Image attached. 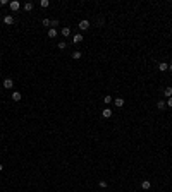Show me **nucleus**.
<instances>
[{
	"label": "nucleus",
	"mask_w": 172,
	"mask_h": 192,
	"mask_svg": "<svg viewBox=\"0 0 172 192\" xmlns=\"http://www.w3.org/2000/svg\"><path fill=\"white\" fill-rule=\"evenodd\" d=\"M9 7H10V10H12V12H17V10L21 9V4L17 2V0H12V2L9 4Z\"/></svg>",
	"instance_id": "nucleus-1"
},
{
	"label": "nucleus",
	"mask_w": 172,
	"mask_h": 192,
	"mask_svg": "<svg viewBox=\"0 0 172 192\" xmlns=\"http://www.w3.org/2000/svg\"><path fill=\"white\" fill-rule=\"evenodd\" d=\"M4 24H7V26L14 24V16H12V14H7V16H4Z\"/></svg>",
	"instance_id": "nucleus-2"
},
{
	"label": "nucleus",
	"mask_w": 172,
	"mask_h": 192,
	"mask_svg": "<svg viewBox=\"0 0 172 192\" xmlns=\"http://www.w3.org/2000/svg\"><path fill=\"white\" fill-rule=\"evenodd\" d=\"M88 28H90V21H86V19L79 21V29H81V31H86Z\"/></svg>",
	"instance_id": "nucleus-3"
},
{
	"label": "nucleus",
	"mask_w": 172,
	"mask_h": 192,
	"mask_svg": "<svg viewBox=\"0 0 172 192\" xmlns=\"http://www.w3.org/2000/svg\"><path fill=\"white\" fill-rule=\"evenodd\" d=\"M112 113H114L112 108H103V110H102V117H103V119H110Z\"/></svg>",
	"instance_id": "nucleus-4"
},
{
	"label": "nucleus",
	"mask_w": 172,
	"mask_h": 192,
	"mask_svg": "<svg viewBox=\"0 0 172 192\" xmlns=\"http://www.w3.org/2000/svg\"><path fill=\"white\" fill-rule=\"evenodd\" d=\"M2 86H4L5 89H10V88L14 86V81L10 77H7V79H4V84H2Z\"/></svg>",
	"instance_id": "nucleus-5"
},
{
	"label": "nucleus",
	"mask_w": 172,
	"mask_h": 192,
	"mask_svg": "<svg viewBox=\"0 0 172 192\" xmlns=\"http://www.w3.org/2000/svg\"><path fill=\"white\" fill-rule=\"evenodd\" d=\"M158 70H160V72H167V70H169V64H167V62H160V64H158Z\"/></svg>",
	"instance_id": "nucleus-6"
},
{
	"label": "nucleus",
	"mask_w": 172,
	"mask_h": 192,
	"mask_svg": "<svg viewBox=\"0 0 172 192\" xmlns=\"http://www.w3.org/2000/svg\"><path fill=\"white\" fill-rule=\"evenodd\" d=\"M10 98H12V101H21V98H22V94H21L19 91H14V93L10 94Z\"/></svg>",
	"instance_id": "nucleus-7"
},
{
	"label": "nucleus",
	"mask_w": 172,
	"mask_h": 192,
	"mask_svg": "<svg viewBox=\"0 0 172 192\" xmlns=\"http://www.w3.org/2000/svg\"><path fill=\"white\" fill-rule=\"evenodd\" d=\"M114 105L117 106V108H122V106H124V98H115L114 100Z\"/></svg>",
	"instance_id": "nucleus-8"
},
{
	"label": "nucleus",
	"mask_w": 172,
	"mask_h": 192,
	"mask_svg": "<svg viewBox=\"0 0 172 192\" xmlns=\"http://www.w3.org/2000/svg\"><path fill=\"white\" fill-rule=\"evenodd\" d=\"M150 187H152V182H150V180H143V182H141V189H143V190H148Z\"/></svg>",
	"instance_id": "nucleus-9"
},
{
	"label": "nucleus",
	"mask_w": 172,
	"mask_h": 192,
	"mask_svg": "<svg viewBox=\"0 0 172 192\" xmlns=\"http://www.w3.org/2000/svg\"><path fill=\"white\" fill-rule=\"evenodd\" d=\"M83 41V34H74L72 36V43L74 45H78V43H81Z\"/></svg>",
	"instance_id": "nucleus-10"
},
{
	"label": "nucleus",
	"mask_w": 172,
	"mask_h": 192,
	"mask_svg": "<svg viewBox=\"0 0 172 192\" xmlns=\"http://www.w3.org/2000/svg\"><path fill=\"white\" fill-rule=\"evenodd\" d=\"M157 108H158V110H165V108H167V103H165L164 100H160V101L157 103Z\"/></svg>",
	"instance_id": "nucleus-11"
},
{
	"label": "nucleus",
	"mask_w": 172,
	"mask_h": 192,
	"mask_svg": "<svg viewBox=\"0 0 172 192\" xmlns=\"http://www.w3.org/2000/svg\"><path fill=\"white\" fill-rule=\"evenodd\" d=\"M164 96H167V98H170V96H172V88L170 86H167L164 89Z\"/></svg>",
	"instance_id": "nucleus-12"
},
{
	"label": "nucleus",
	"mask_w": 172,
	"mask_h": 192,
	"mask_svg": "<svg viewBox=\"0 0 172 192\" xmlns=\"http://www.w3.org/2000/svg\"><path fill=\"white\" fill-rule=\"evenodd\" d=\"M81 57H83V53L79 52V50H76V52H72V58H74V60H79V58H81Z\"/></svg>",
	"instance_id": "nucleus-13"
},
{
	"label": "nucleus",
	"mask_w": 172,
	"mask_h": 192,
	"mask_svg": "<svg viewBox=\"0 0 172 192\" xmlns=\"http://www.w3.org/2000/svg\"><path fill=\"white\" fill-rule=\"evenodd\" d=\"M33 7H35L33 2H26V4H24V10H28V12H29V10H33Z\"/></svg>",
	"instance_id": "nucleus-14"
},
{
	"label": "nucleus",
	"mask_w": 172,
	"mask_h": 192,
	"mask_svg": "<svg viewBox=\"0 0 172 192\" xmlns=\"http://www.w3.org/2000/svg\"><path fill=\"white\" fill-rule=\"evenodd\" d=\"M55 36H57V29L50 28V29H48V38H55Z\"/></svg>",
	"instance_id": "nucleus-15"
},
{
	"label": "nucleus",
	"mask_w": 172,
	"mask_h": 192,
	"mask_svg": "<svg viewBox=\"0 0 172 192\" xmlns=\"http://www.w3.org/2000/svg\"><path fill=\"white\" fill-rule=\"evenodd\" d=\"M60 33H62V36H69V34H71V28H62Z\"/></svg>",
	"instance_id": "nucleus-16"
},
{
	"label": "nucleus",
	"mask_w": 172,
	"mask_h": 192,
	"mask_svg": "<svg viewBox=\"0 0 172 192\" xmlns=\"http://www.w3.org/2000/svg\"><path fill=\"white\" fill-rule=\"evenodd\" d=\"M66 46H67L66 41H59V50H66Z\"/></svg>",
	"instance_id": "nucleus-17"
},
{
	"label": "nucleus",
	"mask_w": 172,
	"mask_h": 192,
	"mask_svg": "<svg viewBox=\"0 0 172 192\" xmlns=\"http://www.w3.org/2000/svg\"><path fill=\"white\" fill-rule=\"evenodd\" d=\"M40 5H41L43 9H47V7L50 5V2H48V0H41V2H40Z\"/></svg>",
	"instance_id": "nucleus-18"
},
{
	"label": "nucleus",
	"mask_w": 172,
	"mask_h": 192,
	"mask_svg": "<svg viewBox=\"0 0 172 192\" xmlns=\"http://www.w3.org/2000/svg\"><path fill=\"white\" fill-rule=\"evenodd\" d=\"M112 100H114V98H112V96H108V94H107V96H103V101H105L107 105H108V103H112Z\"/></svg>",
	"instance_id": "nucleus-19"
},
{
	"label": "nucleus",
	"mask_w": 172,
	"mask_h": 192,
	"mask_svg": "<svg viewBox=\"0 0 172 192\" xmlns=\"http://www.w3.org/2000/svg\"><path fill=\"white\" fill-rule=\"evenodd\" d=\"M43 26H45V28L52 26V21H50V19H43Z\"/></svg>",
	"instance_id": "nucleus-20"
},
{
	"label": "nucleus",
	"mask_w": 172,
	"mask_h": 192,
	"mask_svg": "<svg viewBox=\"0 0 172 192\" xmlns=\"http://www.w3.org/2000/svg\"><path fill=\"white\" fill-rule=\"evenodd\" d=\"M57 26H59V21H57V19H53V21H52V28H53V29H57Z\"/></svg>",
	"instance_id": "nucleus-21"
},
{
	"label": "nucleus",
	"mask_w": 172,
	"mask_h": 192,
	"mask_svg": "<svg viewBox=\"0 0 172 192\" xmlns=\"http://www.w3.org/2000/svg\"><path fill=\"white\" fill-rule=\"evenodd\" d=\"M165 103H167L169 108H172V96H170V98H167V101H165Z\"/></svg>",
	"instance_id": "nucleus-22"
},
{
	"label": "nucleus",
	"mask_w": 172,
	"mask_h": 192,
	"mask_svg": "<svg viewBox=\"0 0 172 192\" xmlns=\"http://www.w3.org/2000/svg\"><path fill=\"white\" fill-rule=\"evenodd\" d=\"M98 185H100L102 189H105V187H107V182H105V180H100V184H98Z\"/></svg>",
	"instance_id": "nucleus-23"
},
{
	"label": "nucleus",
	"mask_w": 172,
	"mask_h": 192,
	"mask_svg": "<svg viewBox=\"0 0 172 192\" xmlns=\"http://www.w3.org/2000/svg\"><path fill=\"white\" fill-rule=\"evenodd\" d=\"M10 4V2H7V0H0V5H2V7H4V5H9Z\"/></svg>",
	"instance_id": "nucleus-24"
},
{
	"label": "nucleus",
	"mask_w": 172,
	"mask_h": 192,
	"mask_svg": "<svg viewBox=\"0 0 172 192\" xmlns=\"http://www.w3.org/2000/svg\"><path fill=\"white\" fill-rule=\"evenodd\" d=\"M169 70H170V72H172V62H170V64H169Z\"/></svg>",
	"instance_id": "nucleus-25"
},
{
	"label": "nucleus",
	"mask_w": 172,
	"mask_h": 192,
	"mask_svg": "<svg viewBox=\"0 0 172 192\" xmlns=\"http://www.w3.org/2000/svg\"><path fill=\"white\" fill-rule=\"evenodd\" d=\"M2 170H4V165H0V172H2Z\"/></svg>",
	"instance_id": "nucleus-26"
},
{
	"label": "nucleus",
	"mask_w": 172,
	"mask_h": 192,
	"mask_svg": "<svg viewBox=\"0 0 172 192\" xmlns=\"http://www.w3.org/2000/svg\"><path fill=\"white\" fill-rule=\"evenodd\" d=\"M0 88H2V84H0Z\"/></svg>",
	"instance_id": "nucleus-27"
}]
</instances>
